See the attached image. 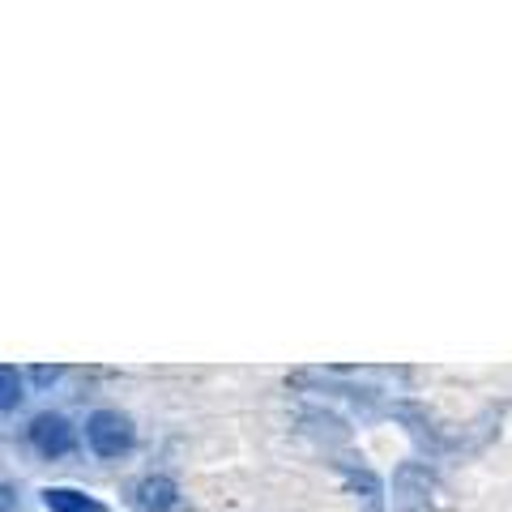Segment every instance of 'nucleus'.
Segmentation results:
<instances>
[{"label": "nucleus", "mask_w": 512, "mask_h": 512, "mask_svg": "<svg viewBox=\"0 0 512 512\" xmlns=\"http://www.w3.org/2000/svg\"><path fill=\"white\" fill-rule=\"evenodd\" d=\"M13 380H18V367L5 363V367H0V384H5V397H0V406H5V410H13V406L22 402V393H18V384H13Z\"/></svg>", "instance_id": "5"}, {"label": "nucleus", "mask_w": 512, "mask_h": 512, "mask_svg": "<svg viewBox=\"0 0 512 512\" xmlns=\"http://www.w3.org/2000/svg\"><path fill=\"white\" fill-rule=\"evenodd\" d=\"M30 444H35V453H43V457L73 453L69 419H64V414H35V423H30Z\"/></svg>", "instance_id": "2"}, {"label": "nucleus", "mask_w": 512, "mask_h": 512, "mask_svg": "<svg viewBox=\"0 0 512 512\" xmlns=\"http://www.w3.org/2000/svg\"><path fill=\"white\" fill-rule=\"evenodd\" d=\"M86 444L94 457L111 461V457H124L128 448L137 444V431L128 423V414H120V410H94L86 419Z\"/></svg>", "instance_id": "1"}, {"label": "nucleus", "mask_w": 512, "mask_h": 512, "mask_svg": "<svg viewBox=\"0 0 512 512\" xmlns=\"http://www.w3.org/2000/svg\"><path fill=\"white\" fill-rule=\"evenodd\" d=\"M133 500L141 512H167V508H175V500H180V487H175L167 474H146L137 483Z\"/></svg>", "instance_id": "3"}, {"label": "nucleus", "mask_w": 512, "mask_h": 512, "mask_svg": "<svg viewBox=\"0 0 512 512\" xmlns=\"http://www.w3.org/2000/svg\"><path fill=\"white\" fill-rule=\"evenodd\" d=\"M30 376H35L39 384H52V380L60 376V367H35V372H30Z\"/></svg>", "instance_id": "6"}, {"label": "nucleus", "mask_w": 512, "mask_h": 512, "mask_svg": "<svg viewBox=\"0 0 512 512\" xmlns=\"http://www.w3.org/2000/svg\"><path fill=\"white\" fill-rule=\"evenodd\" d=\"M43 504L52 508V512H107L94 495L86 491H77V487H47L43 491Z\"/></svg>", "instance_id": "4"}]
</instances>
